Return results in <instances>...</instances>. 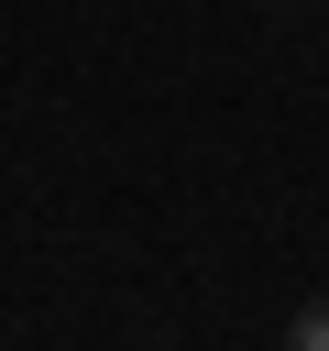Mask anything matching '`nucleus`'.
Listing matches in <instances>:
<instances>
[{"label":"nucleus","instance_id":"nucleus-1","mask_svg":"<svg viewBox=\"0 0 329 351\" xmlns=\"http://www.w3.org/2000/svg\"><path fill=\"white\" fill-rule=\"evenodd\" d=\"M285 351H329V296H307V307L285 318Z\"/></svg>","mask_w":329,"mask_h":351}]
</instances>
